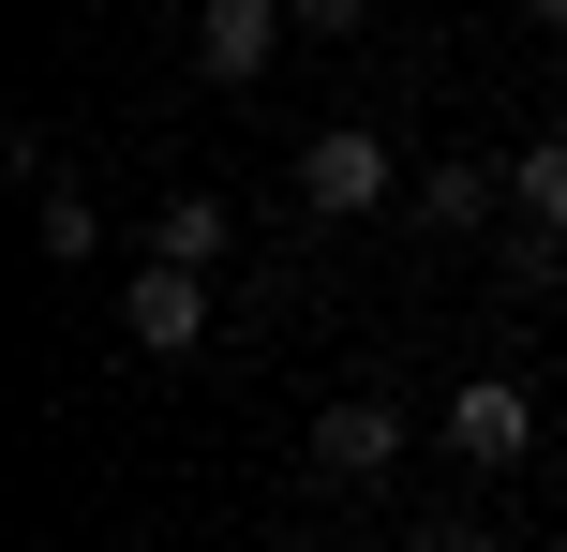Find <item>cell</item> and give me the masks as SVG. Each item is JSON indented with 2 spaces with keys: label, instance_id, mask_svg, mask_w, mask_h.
I'll list each match as a JSON object with an SVG mask.
<instances>
[{
  "label": "cell",
  "instance_id": "cell-2",
  "mask_svg": "<svg viewBox=\"0 0 567 552\" xmlns=\"http://www.w3.org/2000/svg\"><path fill=\"white\" fill-rule=\"evenodd\" d=\"M403 434H419V418L389 404V388H329V404H313V478H329V493H389L403 478Z\"/></svg>",
  "mask_w": 567,
  "mask_h": 552
},
{
  "label": "cell",
  "instance_id": "cell-4",
  "mask_svg": "<svg viewBox=\"0 0 567 552\" xmlns=\"http://www.w3.org/2000/svg\"><path fill=\"white\" fill-rule=\"evenodd\" d=\"M120 329H135V358H195V344H209V269L150 254L135 284H120Z\"/></svg>",
  "mask_w": 567,
  "mask_h": 552
},
{
  "label": "cell",
  "instance_id": "cell-10",
  "mask_svg": "<svg viewBox=\"0 0 567 552\" xmlns=\"http://www.w3.org/2000/svg\"><path fill=\"white\" fill-rule=\"evenodd\" d=\"M284 15H299V30H313V45H343V30H359V15H373V0H284Z\"/></svg>",
  "mask_w": 567,
  "mask_h": 552
},
{
  "label": "cell",
  "instance_id": "cell-8",
  "mask_svg": "<svg viewBox=\"0 0 567 552\" xmlns=\"http://www.w3.org/2000/svg\"><path fill=\"white\" fill-rule=\"evenodd\" d=\"M30 209H45V254H60V269H90V239H105V209H90L75 179H60V165L30 179Z\"/></svg>",
  "mask_w": 567,
  "mask_h": 552
},
{
  "label": "cell",
  "instance_id": "cell-11",
  "mask_svg": "<svg viewBox=\"0 0 567 552\" xmlns=\"http://www.w3.org/2000/svg\"><path fill=\"white\" fill-rule=\"evenodd\" d=\"M538 15H553V30H567V0H538Z\"/></svg>",
  "mask_w": 567,
  "mask_h": 552
},
{
  "label": "cell",
  "instance_id": "cell-9",
  "mask_svg": "<svg viewBox=\"0 0 567 552\" xmlns=\"http://www.w3.org/2000/svg\"><path fill=\"white\" fill-rule=\"evenodd\" d=\"M508 209H523V225H567V135L508 149Z\"/></svg>",
  "mask_w": 567,
  "mask_h": 552
},
{
  "label": "cell",
  "instance_id": "cell-6",
  "mask_svg": "<svg viewBox=\"0 0 567 552\" xmlns=\"http://www.w3.org/2000/svg\"><path fill=\"white\" fill-rule=\"evenodd\" d=\"M403 209H419L433 239H478V225H508V165H463V149H449V165L403 179Z\"/></svg>",
  "mask_w": 567,
  "mask_h": 552
},
{
  "label": "cell",
  "instance_id": "cell-1",
  "mask_svg": "<svg viewBox=\"0 0 567 552\" xmlns=\"http://www.w3.org/2000/svg\"><path fill=\"white\" fill-rule=\"evenodd\" d=\"M403 149L373 135V119H329V135H299V209L313 225H359V209H403Z\"/></svg>",
  "mask_w": 567,
  "mask_h": 552
},
{
  "label": "cell",
  "instance_id": "cell-3",
  "mask_svg": "<svg viewBox=\"0 0 567 552\" xmlns=\"http://www.w3.org/2000/svg\"><path fill=\"white\" fill-rule=\"evenodd\" d=\"M523 448H538V388H523V374H463V388H449V464L508 478Z\"/></svg>",
  "mask_w": 567,
  "mask_h": 552
},
{
  "label": "cell",
  "instance_id": "cell-5",
  "mask_svg": "<svg viewBox=\"0 0 567 552\" xmlns=\"http://www.w3.org/2000/svg\"><path fill=\"white\" fill-rule=\"evenodd\" d=\"M284 30H299L284 0H195V75L209 90H255L269 60H284Z\"/></svg>",
  "mask_w": 567,
  "mask_h": 552
},
{
  "label": "cell",
  "instance_id": "cell-7",
  "mask_svg": "<svg viewBox=\"0 0 567 552\" xmlns=\"http://www.w3.org/2000/svg\"><path fill=\"white\" fill-rule=\"evenodd\" d=\"M225 239H239V209H225V195H195V179L150 209V254H179V269H225Z\"/></svg>",
  "mask_w": 567,
  "mask_h": 552
}]
</instances>
